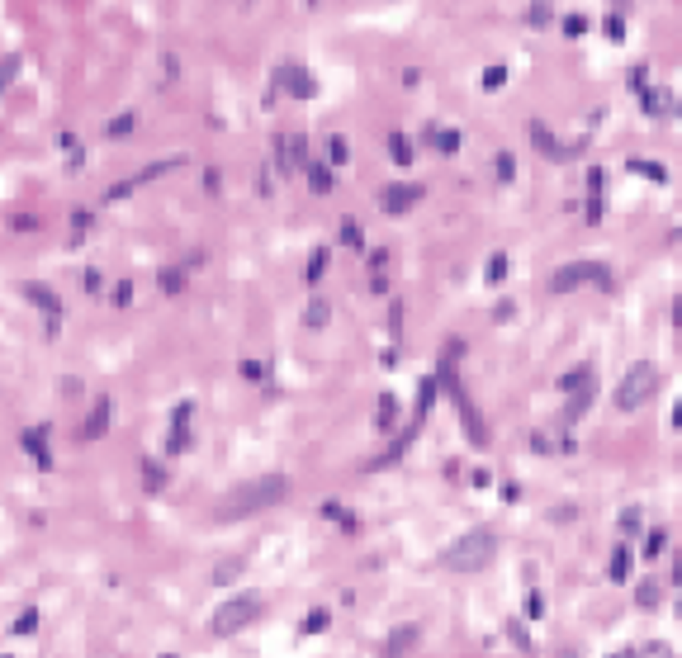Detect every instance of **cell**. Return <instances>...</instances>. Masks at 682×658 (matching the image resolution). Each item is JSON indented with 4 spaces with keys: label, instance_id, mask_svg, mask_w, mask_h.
Segmentation results:
<instances>
[{
    "label": "cell",
    "instance_id": "cell-1",
    "mask_svg": "<svg viewBox=\"0 0 682 658\" xmlns=\"http://www.w3.org/2000/svg\"><path fill=\"white\" fill-rule=\"evenodd\" d=\"M493 559V535L488 530H469L465 540L450 545V568H479Z\"/></svg>",
    "mask_w": 682,
    "mask_h": 658
},
{
    "label": "cell",
    "instance_id": "cell-2",
    "mask_svg": "<svg viewBox=\"0 0 682 658\" xmlns=\"http://www.w3.org/2000/svg\"><path fill=\"white\" fill-rule=\"evenodd\" d=\"M256 616H261V602H256V597H242V602H233V606H223V611H218L213 630H218V634H233V630H242L247 621H256Z\"/></svg>",
    "mask_w": 682,
    "mask_h": 658
},
{
    "label": "cell",
    "instance_id": "cell-4",
    "mask_svg": "<svg viewBox=\"0 0 682 658\" xmlns=\"http://www.w3.org/2000/svg\"><path fill=\"white\" fill-rule=\"evenodd\" d=\"M644 658H668V649H663V644H654V649H644Z\"/></svg>",
    "mask_w": 682,
    "mask_h": 658
},
{
    "label": "cell",
    "instance_id": "cell-3",
    "mask_svg": "<svg viewBox=\"0 0 682 658\" xmlns=\"http://www.w3.org/2000/svg\"><path fill=\"white\" fill-rule=\"evenodd\" d=\"M649 389H654V374H649L644 365H640V369H630V379L621 384V407H635V403L649 394Z\"/></svg>",
    "mask_w": 682,
    "mask_h": 658
}]
</instances>
